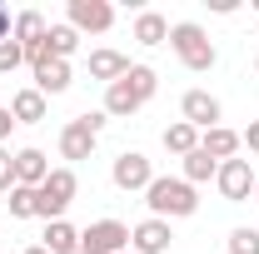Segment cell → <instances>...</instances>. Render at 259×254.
I'll list each match as a JSON object with an SVG mask.
<instances>
[{"label":"cell","mask_w":259,"mask_h":254,"mask_svg":"<svg viewBox=\"0 0 259 254\" xmlns=\"http://www.w3.org/2000/svg\"><path fill=\"white\" fill-rule=\"evenodd\" d=\"M155 90H160V75L150 65H130L115 85H105V115L110 120H130L135 110H145L155 100Z\"/></svg>","instance_id":"1"},{"label":"cell","mask_w":259,"mask_h":254,"mask_svg":"<svg viewBox=\"0 0 259 254\" xmlns=\"http://www.w3.org/2000/svg\"><path fill=\"white\" fill-rule=\"evenodd\" d=\"M145 204H150L155 220H190L194 209H199V194L180 175H155L150 190H145Z\"/></svg>","instance_id":"2"},{"label":"cell","mask_w":259,"mask_h":254,"mask_svg":"<svg viewBox=\"0 0 259 254\" xmlns=\"http://www.w3.org/2000/svg\"><path fill=\"white\" fill-rule=\"evenodd\" d=\"M169 50H175V55H180V65H185V70H194V75L214 70V60H220L214 40L199 30L194 20H180V25H169Z\"/></svg>","instance_id":"3"},{"label":"cell","mask_w":259,"mask_h":254,"mask_svg":"<svg viewBox=\"0 0 259 254\" xmlns=\"http://www.w3.org/2000/svg\"><path fill=\"white\" fill-rule=\"evenodd\" d=\"M75 190H80V180H75V170L60 164V170H50L45 175V185L35 190V215L50 224V220H65V209L75 204Z\"/></svg>","instance_id":"4"},{"label":"cell","mask_w":259,"mask_h":254,"mask_svg":"<svg viewBox=\"0 0 259 254\" xmlns=\"http://www.w3.org/2000/svg\"><path fill=\"white\" fill-rule=\"evenodd\" d=\"M105 110H85V115H75L70 125L60 130V155L65 159H90L95 155V140H100V130H105Z\"/></svg>","instance_id":"5"},{"label":"cell","mask_w":259,"mask_h":254,"mask_svg":"<svg viewBox=\"0 0 259 254\" xmlns=\"http://www.w3.org/2000/svg\"><path fill=\"white\" fill-rule=\"evenodd\" d=\"M130 249V224L120 220H95L80 229V254H125Z\"/></svg>","instance_id":"6"},{"label":"cell","mask_w":259,"mask_h":254,"mask_svg":"<svg viewBox=\"0 0 259 254\" xmlns=\"http://www.w3.org/2000/svg\"><path fill=\"white\" fill-rule=\"evenodd\" d=\"M254 164L249 159H225L220 164V175H214V185H220V194H225L229 204H244L249 194H254Z\"/></svg>","instance_id":"7"},{"label":"cell","mask_w":259,"mask_h":254,"mask_svg":"<svg viewBox=\"0 0 259 254\" xmlns=\"http://www.w3.org/2000/svg\"><path fill=\"white\" fill-rule=\"evenodd\" d=\"M110 180H115V190L135 194V190H150L155 170H150V159L140 155V150H125V155H120L115 164H110Z\"/></svg>","instance_id":"8"},{"label":"cell","mask_w":259,"mask_h":254,"mask_svg":"<svg viewBox=\"0 0 259 254\" xmlns=\"http://www.w3.org/2000/svg\"><path fill=\"white\" fill-rule=\"evenodd\" d=\"M180 120H185V125H194L199 135H204V130H214L220 120H225V105L209 95V90H190V95L180 100Z\"/></svg>","instance_id":"9"},{"label":"cell","mask_w":259,"mask_h":254,"mask_svg":"<svg viewBox=\"0 0 259 254\" xmlns=\"http://www.w3.org/2000/svg\"><path fill=\"white\" fill-rule=\"evenodd\" d=\"M70 25L80 35H105L115 25V5L110 0H70Z\"/></svg>","instance_id":"10"},{"label":"cell","mask_w":259,"mask_h":254,"mask_svg":"<svg viewBox=\"0 0 259 254\" xmlns=\"http://www.w3.org/2000/svg\"><path fill=\"white\" fill-rule=\"evenodd\" d=\"M169 244H175V234H169V220H140L135 229H130V249L135 254H169Z\"/></svg>","instance_id":"11"},{"label":"cell","mask_w":259,"mask_h":254,"mask_svg":"<svg viewBox=\"0 0 259 254\" xmlns=\"http://www.w3.org/2000/svg\"><path fill=\"white\" fill-rule=\"evenodd\" d=\"M45 175H50V159L40 155V150H15V185L40 190V185H45Z\"/></svg>","instance_id":"12"},{"label":"cell","mask_w":259,"mask_h":254,"mask_svg":"<svg viewBox=\"0 0 259 254\" xmlns=\"http://www.w3.org/2000/svg\"><path fill=\"white\" fill-rule=\"evenodd\" d=\"M199 150H204L209 159H220V164H225V159L239 155V130H229V125L204 130V135H199Z\"/></svg>","instance_id":"13"},{"label":"cell","mask_w":259,"mask_h":254,"mask_svg":"<svg viewBox=\"0 0 259 254\" xmlns=\"http://www.w3.org/2000/svg\"><path fill=\"white\" fill-rule=\"evenodd\" d=\"M35 90L40 95H65L70 90V60H55L50 55L45 65H35Z\"/></svg>","instance_id":"14"},{"label":"cell","mask_w":259,"mask_h":254,"mask_svg":"<svg viewBox=\"0 0 259 254\" xmlns=\"http://www.w3.org/2000/svg\"><path fill=\"white\" fill-rule=\"evenodd\" d=\"M45 110H50V105H45V95H40L35 85L10 95V115H15V125H40V120H45Z\"/></svg>","instance_id":"15"},{"label":"cell","mask_w":259,"mask_h":254,"mask_svg":"<svg viewBox=\"0 0 259 254\" xmlns=\"http://www.w3.org/2000/svg\"><path fill=\"white\" fill-rule=\"evenodd\" d=\"M125 70H130V55H120V50H90V80L115 85Z\"/></svg>","instance_id":"16"},{"label":"cell","mask_w":259,"mask_h":254,"mask_svg":"<svg viewBox=\"0 0 259 254\" xmlns=\"http://www.w3.org/2000/svg\"><path fill=\"white\" fill-rule=\"evenodd\" d=\"M45 249L50 254H80V229L70 220H50L45 224Z\"/></svg>","instance_id":"17"},{"label":"cell","mask_w":259,"mask_h":254,"mask_svg":"<svg viewBox=\"0 0 259 254\" xmlns=\"http://www.w3.org/2000/svg\"><path fill=\"white\" fill-rule=\"evenodd\" d=\"M135 40L140 45H164L169 40V20H164L160 10H140L135 15Z\"/></svg>","instance_id":"18"},{"label":"cell","mask_w":259,"mask_h":254,"mask_svg":"<svg viewBox=\"0 0 259 254\" xmlns=\"http://www.w3.org/2000/svg\"><path fill=\"white\" fill-rule=\"evenodd\" d=\"M164 150H169V155H194V150H199V130L194 125H185V120H175V125H164Z\"/></svg>","instance_id":"19"},{"label":"cell","mask_w":259,"mask_h":254,"mask_svg":"<svg viewBox=\"0 0 259 254\" xmlns=\"http://www.w3.org/2000/svg\"><path fill=\"white\" fill-rule=\"evenodd\" d=\"M45 45H50L55 60H70V55L80 50V30H75L70 20H65V25H50V30H45Z\"/></svg>","instance_id":"20"},{"label":"cell","mask_w":259,"mask_h":254,"mask_svg":"<svg viewBox=\"0 0 259 254\" xmlns=\"http://www.w3.org/2000/svg\"><path fill=\"white\" fill-rule=\"evenodd\" d=\"M45 30H50V25H45L40 10H20V15H15V45H40Z\"/></svg>","instance_id":"21"},{"label":"cell","mask_w":259,"mask_h":254,"mask_svg":"<svg viewBox=\"0 0 259 254\" xmlns=\"http://www.w3.org/2000/svg\"><path fill=\"white\" fill-rule=\"evenodd\" d=\"M220 175V159H209L204 150H194V155H185V185H204V180H214Z\"/></svg>","instance_id":"22"},{"label":"cell","mask_w":259,"mask_h":254,"mask_svg":"<svg viewBox=\"0 0 259 254\" xmlns=\"http://www.w3.org/2000/svg\"><path fill=\"white\" fill-rule=\"evenodd\" d=\"M5 204H10V215H15V220H35V190H25V185H15Z\"/></svg>","instance_id":"23"},{"label":"cell","mask_w":259,"mask_h":254,"mask_svg":"<svg viewBox=\"0 0 259 254\" xmlns=\"http://www.w3.org/2000/svg\"><path fill=\"white\" fill-rule=\"evenodd\" d=\"M229 254H259V229H249V224L229 229Z\"/></svg>","instance_id":"24"},{"label":"cell","mask_w":259,"mask_h":254,"mask_svg":"<svg viewBox=\"0 0 259 254\" xmlns=\"http://www.w3.org/2000/svg\"><path fill=\"white\" fill-rule=\"evenodd\" d=\"M20 65H25V50L15 45V35H10V40H0V75H15Z\"/></svg>","instance_id":"25"},{"label":"cell","mask_w":259,"mask_h":254,"mask_svg":"<svg viewBox=\"0 0 259 254\" xmlns=\"http://www.w3.org/2000/svg\"><path fill=\"white\" fill-rule=\"evenodd\" d=\"M15 190V155L0 145V194H10Z\"/></svg>","instance_id":"26"},{"label":"cell","mask_w":259,"mask_h":254,"mask_svg":"<svg viewBox=\"0 0 259 254\" xmlns=\"http://www.w3.org/2000/svg\"><path fill=\"white\" fill-rule=\"evenodd\" d=\"M239 145H249V155H259V120L244 130V135H239Z\"/></svg>","instance_id":"27"},{"label":"cell","mask_w":259,"mask_h":254,"mask_svg":"<svg viewBox=\"0 0 259 254\" xmlns=\"http://www.w3.org/2000/svg\"><path fill=\"white\" fill-rule=\"evenodd\" d=\"M10 130H15V115H10V110H5V105H0V145H5V140H10Z\"/></svg>","instance_id":"28"},{"label":"cell","mask_w":259,"mask_h":254,"mask_svg":"<svg viewBox=\"0 0 259 254\" xmlns=\"http://www.w3.org/2000/svg\"><path fill=\"white\" fill-rule=\"evenodd\" d=\"M234 5H239V0H209V10H214V15H234Z\"/></svg>","instance_id":"29"},{"label":"cell","mask_w":259,"mask_h":254,"mask_svg":"<svg viewBox=\"0 0 259 254\" xmlns=\"http://www.w3.org/2000/svg\"><path fill=\"white\" fill-rule=\"evenodd\" d=\"M10 30H15V25H10V15L0 10V40H10Z\"/></svg>","instance_id":"30"},{"label":"cell","mask_w":259,"mask_h":254,"mask_svg":"<svg viewBox=\"0 0 259 254\" xmlns=\"http://www.w3.org/2000/svg\"><path fill=\"white\" fill-rule=\"evenodd\" d=\"M20 254H50V249H45V244H30V249H20Z\"/></svg>","instance_id":"31"},{"label":"cell","mask_w":259,"mask_h":254,"mask_svg":"<svg viewBox=\"0 0 259 254\" xmlns=\"http://www.w3.org/2000/svg\"><path fill=\"white\" fill-rule=\"evenodd\" d=\"M254 204H259V180H254Z\"/></svg>","instance_id":"32"},{"label":"cell","mask_w":259,"mask_h":254,"mask_svg":"<svg viewBox=\"0 0 259 254\" xmlns=\"http://www.w3.org/2000/svg\"><path fill=\"white\" fill-rule=\"evenodd\" d=\"M254 75H259V55H254Z\"/></svg>","instance_id":"33"},{"label":"cell","mask_w":259,"mask_h":254,"mask_svg":"<svg viewBox=\"0 0 259 254\" xmlns=\"http://www.w3.org/2000/svg\"><path fill=\"white\" fill-rule=\"evenodd\" d=\"M125 254H135V249H125Z\"/></svg>","instance_id":"34"}]
</instances>
